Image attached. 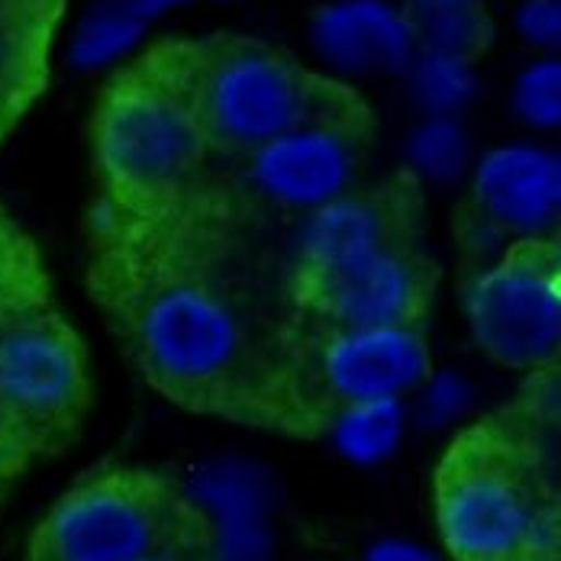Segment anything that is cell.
<instances>
[{
	"instance_id": "6da1fadb",
	"label": "cell",
	"mask_w": 561,
	"mask_h": 561,
	"mask_svg": "<svg viewBox=\"0 0 561 561\" xmlns=\"http://www.w3.org/2000/svg\"><path fill=\"white\" fill-rule=\"evenodd\" d=\"M84 287L129 365L174 407L320 439L294 375L280 275L207 187L156 214L94 201Z\"/></svg>"
},
{
	"instance_id": "7a4b0ae2",
	"label": "cell",
	"mask_w": 561,
	"mask_h": 561,
	"mask_svg": "<svg viewBox=\"0 0 561 561\" xmlns=\"http://www.w3.org/2000/svg\"><path fill=\"white\" fill-rule=\"evenodd\" d=\"M556 426L559 365L533 371L510 407L451 439L433 478L436 526L451 559H561Z\"/></svg>"
},
{
	"instance_id": "3957f363",
	"label": "cell",
	"mask_w": 561,
	"mask_h": 561,
	"mask_svg": "<svg viewBox=\"0 0 561 561\" xmlns=\"http://www.w3.org/2000/svg\"><path fill=\"white\" fill-rule=\"evenodd\" d=\"M136 61L184 104L217 162L297 129L375 126L358 91L259 39L165 43Z\"/></svg>"
},
{
	"instance_id": "277c9868",
	"label": "cell",
	"mask_w": 561,
	"mask_h": 561,
	"mask_svg": "<svg viewBox=\"0 0 561 561\" xmlns=\"http://www.w3.org/2000/svg\"><path fill=\"white\" fill-rule=\"evenodd\" d=\"M210 546V516L178 481L139 465H111L78 478L49 506L23 561H178Z\"/></svg>"
},
{
	"instance_id": "5b68a950",
	"label": "cell",
	"mask_w": 561,
	"mask_h": 561,
	"mask_svg": "<svg viewBox=\"0 0 561 561\" xmlns=\"http://www.w3.org/2000/svg\"><path fill=\"white\" fill-rule=\"evenodd\" d=\"M98 201L156 214L197 197L217 169L191 113L139 61L116 71L91 116Z\"/></svg>"
},
{
	"instance_id": "8992f818",
	"label": "cell",
	"mask_w": 561,
	"mask_h": 561,
	"mask_svg": "<svg viewBox=\"0 0 561 561\" xmlns=\"http://www.w3.org/2000/svg\"><path fill=\"white\" fill-rule=\"evenodd\" d=\"M375 126H317L217 162L207 194L245 229L297 220L355 187Z\"/></svg>"
},
{
	"instance_id": "52a82bcc",
	"label": "cell",
	"mask_w": 561,
	"mask_h": 561,
	"mask_svg": "<svg viewBox=\"0 0 561 561\" xmlns=\"http://www.w3.org/2000/svg\"><path fill=\"white\" fill-rule=\"evenodd\" d=\"M465 317L488 358L513 371L556 368L561 355V239L526 236L465 278Z\"/></svg>"
},
{
	"instance_id": "ba28073f",
	"label": "cell",
	"mask_w": 561,
	"mask_h": 561,
	"mask_svg": "<svg viewBox=\"0 0 561 561\" xmlns=\"http://www.w3.org/2000/svg\"><path fill=\"white\" fill-rule=\"evenodd\" d=\"M0 403L39 455L68 446L84 426L88 345L56 304L0 320Z\"/></svg>"
},
{
	"instance_id": "9c48e42d",
	"label": "cell",
	"mask_w": 561,
	"mask_h": 561,
	"mask_svg": "<svg viewBox=\"0 0 561 561\" xmlns=\"http://www.w3.org/2000/svg\"><path fill=\"white\" fill-rule=\"evenodd\" d=\"M290 355L320 436L339 410L400 400L433 371L426 327L313 330L290 323Z\"/></svg>"
},
{
	"instance_id": "30bf717a",
	"label": "cell",
	"mask_w": 561,
	"mask_h": 561,
	"mask_svg": "<svg viewBox=\"0 0 561 561\" xmlns=\"http://www.w3.org/2000/svg\"><path fill=\"white\" fill-rule=\"evenodd\" d=\"M439 280V262L426 245H413L323 272H280V294L294 327H430Z\"/></svg>"
},
{
	"instance_id": "8fae6325",
	"label": "cell",
	"mask_w": 561,
	"mask_h": 561,
	"mask_svg": "<svg viewBox=\"0 0 561 561\" xmlns=\"http://www.w3.org/2000/svg\"><path fill=\"white\" fill-rule=\"evenodd\" d=\"M549 232H559V159L529 146L491 152L455 214L461 275L481 272L516 239Z\"/></svg>"
},
{
	"instance_id": "7c38bea8",
	"label": "cell",
	"mask_w": 561,
	"mask_h": 561,
	"mask_svg": "<svg viewBox=\"0 0 561 561\" xmlns=\"http://www.w3.org/2000/svg\"><path fill=\"white\" fill-rule=\"evenodd\" d=\"M426 245V197L413 171L355 184L304 217L294 255L280 272H323Z\"/></svg>"
},
{
	"instance_id": "4fadbf2b",
	"label": "cell",
	"mask_w": 561,
	"mask_h": 561,
	"mask_svg": "<svg viewBox=\"0 0 561 561\" xmlns=\"http://www.w3.org/2000/svg\"><path fill=\"white\" fill-rule=\"evenodd\" d=\"M313 43L348 71L397 68L416 46L403 13L385 0H339L323 7L313 16Z\"/></svg>"
},
{
	"instance_id": "5bb4252c",
	"label": "cell",
	"mask_w": 561,
	"mask_h": 561,
	"mask_svg": "<svg viewBox=\"0 0 561 561\" xmlns=\"http://www.w3.org/2000/svg\"><path fill=\"white\" fill-rule=\"evenodd\" d=\"M49 39L53 30L0 23V126L10 133L46 88Z\"/></svg>"
},
{
	"instance_id": "9a60e30c",
	"label": "cell",
	"mask_w": 561,
	"mask_h": 561,
	"mask_svg": "<svg viewBox=\"0 0 561 561\" xmlns=\"http://www.w3.org/2000/svg\"><path fill=\"white\" fill-rule=\"evenodd\" d=\"M400 13L426 53L471 61L491 43V20L478 0H407Z\"/></svg>"
},
{
	"instance_id": "2e32d148",
	"label": "cell",
	"mask_w": 561,
	"mask_h": 561,
	"mask_svg": "<svg viewBox=\"0 0 561 561\" xmlns=\"http://www.w3.org/2000/svg\"><path fill=\"white\" fill-rule=\"evenodd\" d=\"M46 304H56L46 259L36 239L0 204V320Z\"/></svg>"
},
{
	"instance_id": "e0dca14e",
	"label": "cell",
	"mask_w": 561,
	"mask_h": 561,
	"mask_svg": "<svg viewBox=\"0 0 561 561\" xmlns=\"http://www.w3.org/2000/svg\"><path fill=\"white\" fill-rule=\"evenodd\" d=\"M327 433H336L342 449L355 458H378L397 443L400 407H397V400L345 407L330 420Z\"/></svg>"
},
{
	"instance_id": "ac0fdd59",
	"label": "cell",
	"mask_w": 561,
	"mask_h": 561,
	"mask_svg": "<svg viewBox=\"0 0 561 561\" xmlns=\"http://www.w3.org/2000/svg\"><path fill=\"white\" fill-rule=\"evenodd\" d=\"M142 30V16L129 13L126 7L111 3L107 10H98L88 23V30L78 36V53L84 58H113L126 53Z\"/></svg>"
},
{
	"instance_id": "d6986e66",
	"label": "cell",
	"mask_w": 561,
	"mask_h": 561,
	"mask_svg": "<svg viewBox=\"0 0 561 561\" xmlns=\"http://www.w3.org/2000/svg\"><path fill=\"white\" fill-rule=\"evenodd\" d=\"M561 68L556 58H542L516 81V107L533 123H559Z\"/></svg>"
},
{
	"instance_id": "ffe728a7",
	"label": "cell",
	"mask_w": 561,
	"mask_h": 561,
	"mask_svg": "<svg viewBox=\"0 0 561 561\" xmlns=\"http://www.w3.org/2000/svg\"><path fill=\"white\" fill-rule=\"evenodd\" d=\"M36 458H39V451L33 446V439L0 403V488L16 481Z\"/></svg>"
},
{
	"instance_id": "44dd1931",
	"label": "cell",
	"mask_w": 561,
	"mask_h": 561,
	"mask_svg": "<svg viewBox=\"0 0 561 561\" xmlns=\"http://www.w3.org/2000/svg\"><path fill=\"white\" fill-rule=\"evenodd\" d=\"M516 26L523 39L536 46H556L561 30L559 0H526L516 13Z\"/></svg>"
},
{
	"instance_id": "7402d4cb",
	"label": "cell",
	"mask_w": 561,
	"mask_h": 561,
	"mask_svg": "<svg viewBox=\"0 0 561 561\" xmlns=\"http://www.w3.org/2000/svg\"><path fill=\"white\" fill-rule=\"evenodd\" d=\"M65 0H0V23H26L56 30Z\"/></svg>"
},
{
	"instance_id": "603a6c76",
	"label": "cell",
	"mask_w": 561,
	"mask_h": 561,
	"mask_svg": "<svg viewBox=\"0 0 561 561\" xmlns=\"http://www.w3.org/2000/svg\"><path fill=\"white\" fill-rule=\"evenodd\" d=\"M368 561H433L407 542H381L368 552Z\"/></svg>"
},
{
	"instance_id": "cb8c5ba5",
	"label": "cell",
	"mask_w": 561,
	"mask_h": 561,
	"mask_svg": "<svg viewBox=\"0 0 561 561\" xmlns=\"http://www.w3.org/2000/svg\"><path fill=\"white\" fill-rule=\"evenodd\" d=\"M113 3L126 7V10H129V13H136V16H149V13L165 10V7L178 3V0H113Z\"/></svg>"
},
{
	"instance_id": "d4e9b609",
	"label": "cell",
	"mask_w": 561,
	"mask_h": 561,
	"mask_svg": "<svg viewBox=\"0 0 561 561\" xmlns=\"http://www.w3.org/2000/svg\"><path fill=\"white\" fill-rule=\"evenodd\" d=\"M7 136H10V129H7V126H0V142H3Z\"/></svg>"
},
{
	"instance_id": "484cf974",
	"label": "cell",
	"mask_w": 561,
	"mask_h": 561,
	"mask_svg": "<svg viewBox=\"0 0 561 561\" xmlns=\"http://www.w3.org/2000/svg\"><path fill=\"white\" fill-rule=\"evenodd\" d=\"M549 561H561V559H549Z\"/></svg>"
}]
</instances>
